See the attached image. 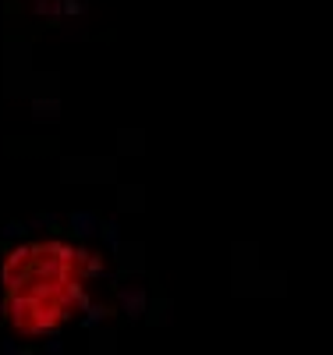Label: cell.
Listing matches in <instances>:
<instances>
[{
    "label": "cell",
    "instance_id": "obj_1",
    "mask_svg": "<svg viewBox=\"0 0 333 355\" xmlns=\"http://www.w3.org/2000/svg\"><path fill=\"white\" fill-rule=\"evenodd\" d=\"M71 224H78V231H82V234H89V231H93L89 224H96V217H89V214H78V217H71Z\"/></svg>",
    "mask_w": 333,
    "mask_h": 355
}]
</instances>
